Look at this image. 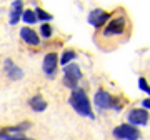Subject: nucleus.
<instances>
[{"mask_svg":"<svg viewBox=\"0 0 150 140\" xmlns=\"http://www.w3.org/2000/svg\"><path fill=\"white\" fill-rule=\"evenodd\" d=\"M132 37V18L123 7H117L112 12L108 22L93 33V43L103 52H112L117 47L127 43Z\"/></svg>","mask_w":150,"mask_h":140,"instance_id":"obj_1","label":"nucleus"},{"mask_svg":"<svg viewBox=\"0 0 150 140\" xmlns=\"http://www.w3.org/2000/svg\"><path fill=\"white\" fill-rule=\"evenodd\" d=\"M69 103H70V107L74 108L75 112L80 115V117L95 120V112H93V108H92L90 97H88V93L85 92V88L77 87L75 90L70 92Z\"/></svg>","mask_w":150,"mask_h":140,"instance_id":"obj_2","label":"nucleus"},{"mask_svg":"<svg viewBox=\"0 0 150 140\" xmlns=\"http://www.w3.org/2000/svg\"><path fill=\"white\" fill-rule=\"evenodd\" d=\"M93 105L98 112H105V110H113V112H120L125 105V98L112 95L108 90L103 87H98L93 93Z\"/></svg>","mask_w":150,"mask_h":140,"instance_id":"obj_3","label":"nucleus"},{"mask_svg":"<svg viewBox=\"0 0 150 140\" xmlns=\"http://www.w3.org/2000/svg\"><path fill=\"white\" fill-rule=\"evenodd\" d=\"M83 78V74H82L80 67H79V64H75V62H72V64L65 65L64 67V85L67 87V88H70V92L75 90L77 87H79V82Z\"/></svg>","mask_w":150,"mask_h":140,"instance_id":"obj_4","label":"nucleus"},{"mask_svg":"<svg viewBox=\"0 0 150 140\" xmlns=\"http://www.w3.org/2000/svg\"><path fill=\"white\" fill-rule=\"evenodd\" d=\"M112 137L115 140H140L142 132L130 124H120L112 129Z\"/></svg>","mask_w":150,"mask_h":140,"instance_id":"obj_5","label":"nucleus"},{"mask_svg":"<svg viewBox=\"0 0 150 140\" xmlns=\"http://www.w3.org/2000/svg\"><path fill=\"white\" fill-rule=\"evenodd\" d=\"M149 120H150V112L142 107H132L127 112V124L134 125L137 129L139 127H145L149 124Z\"/></svg>","mask_w":150,"mask_h":140,"instance_id":"obj_6","label":"nucleus"},{"mask_svg":"<svg viewBox=\"0 0 150 140\" xmlns=\"http://www.w3.org/2000/svg\"><path fill=\"white\" fill-rule=\"evenodd\" d=\"M110 15H112V12H108V10H103V8H93V10L88 12L87 22H88L95 30H100V28L108 22Z\"/></svg>","mask_w":150,"mask_h":140,"instance_id":"obj_7","label":"nucleus"},{"mask_svg":"<svg viewBox=\"0 0 150 140\" xmlns=\"http://www.w3.org/2000/svg\"><path fill=\"white\" fill-rule=\"evenodd\" d=\"M57 69H59V55L55 52H50L43 57V64H42V70L45 77L48 78H55L57 75Z\"/></svg>","mask_w":150,"mask_h":140,"instance_id":"obj_8","label":"nucleus"},{"mask_svg":"<svg viewBox=\"0 0 150 140\" xmlns=\"http://www.w3.org/2000/svg\"><path fill=\"white\" fill-rule=\"evenodd\" d=\"M4 72H5V75L8 77L12 82H18V80L23 78V70H22L12 59H5V62H4Z\"/></svg>","mask_w":150,"mask_h":140,"instance_id":"obj_9","label":"nucleus"},{"mask_svg":"<svg viewBox=\"0 0 150 140\" xmlns=\"http://www.w3.org/2000/svg\"><path fill=\"white\" fill-rule=\"evenodd\" d=\"M30 127H32L30 122H20V124H17V125L4 127V129L0 130V139L8 137V135H25V132H27Z\"/></svg>","mask_w":150,"mask_h":140,"instance_id":"obj_10","label":"nucleus"},{"mask_svg":"<svg viewBox=\"0 0 150 140\" xmlns=\"http://www.w3.org/2000/svg\"><path fill=\"white\" fill-rule=\"evenodd\" d=\"M20 38L27 43V45H30V47H38V45H40V35H38L37 30H33L32 27L20 28Z\"/></svg>","mask_w":150,"mask_h":140,"instance_id":"obj_11","label":"nucleus"},{"mask_svg":"<svg viewBox=\"0 0 150 140\" xmlns=\"http://www.w3.org/2000/svg\"><path fill=\"white\" fill-rule=\"evenodd\" d=\"M22 13H23V2L20 0H15L10 4V13H8V23L10 25H17L22 18Z\"/></svg>","mask_w":150,"mask_h":140,"instance_id":"obj_12","label":"nucleus"},{"mask_svg":"<svg viewBox=\"0 0 150 140\" xmlns=\"http://www.w3.org/2000/svg\"><path fill=\"white\" fill-rule=\"evenodd\" d=\"M28 107L32 108L33 112L42 113V112H45V110H47L48 103H47V100H45L40 93H37V95H33V97L28 98Z\"/></svg>","mask_w":150,"mask_h":140,"instance_id":"obj_13","label":"nucleus"},{"mask_svg":"<svg viewBox=\"0 0 150 140\" xmlns=\"http://www.w3.org/2000/svg\"><path fill=\"white\" fill-rule=\"evenodd\" d=\"M75 59H77V52L72 50V49H65L64 52L59 55V64L62 65V67H65V65L72 64Z\"/></svg>","mask_w":150,"mask_h":140,"instance_id":"obj_14","label":"nucleus"},{"mask_svg":"<svg viewBox=\"0 0 150 140\" xmlns=\"http://www.w3.org/2000/svg\"><path fill=\"white\" fill-rule=\"evenodd\" d=\"M33 12H35V17H37V20H42V23H48V22L54 18V17H52V13L45 12L42 7H37V8H35Z\"/></svg>","mask_w":150,"mask_h":140,"instance_id":"obj_15","label":"nucleus"},{"mask_svg":"<svg viewBox=\"0 0 150 140\" xmlns=\"http://www.w3.org/2000/svg\"><path fill=\"white\" fill-rule=\"evenodd\" d=\"M20 20H23L25 23H28V25H33V23H37V17H35V12L32 10V8H25L23 10V13H22V18Z\"/></svg>","mask_w":150,"mask_h":140,"instance_id":"obj_16","label":"nucleus"},{"mask_svg":"<svg viewBox=\"0 0 150 140\" xmlns=\"http://www.w3.org/2000/svg\"><path fill=\"white\" fill-rule=\"evenodd\" d=\"M52 35H54V27L50 23H40V37L50 38Z\"/></svg>","mask_w":150,"mask_h":140,"instance_id":"obj_17","label":"nucleus"},{"mask_svg":"<svg viewBox=\"0 0 150 140\" xmlns=\"http://www.w3.org/2000/svg\"><path fill=\"white\" fill-rule=\"evenodd\" d=\"M139 88L150 97V83L147 82V78H145V77H139Z\"/></svg>","mask_w":150,"mask_h":140,"instance_id":"obj_18","label":"nucleus"},{"mask_svg":"<svg viewBox=\"0 0 150 140\" xmlns=\"http://www.w3.org/2000/svg\"><path fill=\"white\" fill-rule=\"evenodd\" d=\"M0 140H35V139H30L27 135H8V137H4Z\"/></svg>","mask_w":150,"mask_h":140,"instance_id":"obj_19","label":"nucleus"},{"mask_svg":"<svg viewBox=\"0 0 150 140\" xmlns=\"http://www.w3.org/2000/svg\"><path fill=\"white\" fill-rule=\"evenodd\" d=\"M140 107H142V108H145V110H149V112H150V97L144 98V100L140 102Z\"/></svg>","mask_w":150,"mask_h":140,"instance_id":"obj_20","label":"nucleus"}]
</instances>
